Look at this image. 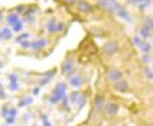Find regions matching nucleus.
I'll list each match as a JSON object with an SVG mask.
<instances>
[{
    "label": "nucleus",
    "mask_w": 153,
    "mask_h": 126,
    "mask_svg": "<svg viewBox=\"0 0 153 126\" xmlns=\"http://www.w3.org/2000/svg\"><path fill=\"white\" fill-rule=\"evenodd\" d=\"M105 51H107V54H114V52L118 51V44L115 41L108 42V44L105 45Z\"/></svg>",
    "instance_id": "f257e3e1"
},
{
    "label": "nucleus",
    "mask_w": 153,
    "mask_h": 126,
    "mask_svg": "<svg viewBox=\"0 0 153 126\" xmlns=\"http://www.w3.org/2000/svg\"><path fill=\"white\" fill-rule=\"evenodd\" d=\"M122 78V73H119V71L116 70H112L108 73V80L109 81H119Z\"/></svg>",
    "instance_id": "f03ea898"
},
{
    "label": "nucleus",
    "mask_w": 153,
    "mask_h": 126,
    "mask_svg": "<svg viewBox=\"0 0 153 126\" xmlns=\"http://www.w3.org/2000/svg\"><path fill=\"white\" fill-rule=\"evenodd\" d=\"M105 111L108 115H114V114L118 113V106L116 104H108V106L105 107Z\"/></svg>",
    "instance_id": "7ed1b4c3"
},
{
    "label": "nucleus",
    "mask_w": 153,
    "mask_h": 126,
    "mask_svg": "<svg viewBox=\"0 0 153 126\" xmlns=\"http://www.w3.org/2000/svg\"><path fill=\"white\" fill-rule=\"evenodd\" d=\"M116 88H118L120 92H124L128 89V85L126 81H116Z\"/></svg>",
    "instance_id": "20e7f679"
},
{
    "label": "nucleus",
    "mask_w": 153,
    "mask_h": 126,
    "mask_svg": "<svg viewBox=\"0 0 153 126\" xmlns=\"http://www.w3.org/2000/svg\"><path fill=\"white\" fill-rule=\"evenodd\" d=\"M71 84L74 85V86H78V85H81L82 84V78L79 77V75H76V77H74V78H71Z\"/></svg>",
    "instance_id": "39448f33"
},
{
    "label": "nucleus",
    "mask_w": 153,
    "mask_h": 126,
    "mask_svg": "<svg viewBox=\"0 0 153 126\" xmlns=\"http://www.w3.org/2000/svg\"><path fill=\"white\" fill-rule=\"evenodd\" d=\"M79 6H81L79 8L81 10H83V11H90L92 10V7H90L88 3H85V1H79Z\"/></svg>",
    "instance_id": "423d86ee"
},
{
    "label": "nucleus",
    "mask_w": 153,
    "mask_h": 126,
    "mask_svg": "<svg viewBox=\"0 0 153 126\" xmlns=\"http://www.w3.org/2000/svg\"><path fill=\"white\" fill-rule=\"evenodd\" d=\"M10 18H11V19H10V22H11V23H15V22H16V16H15V15L10 16Z\"/></svg>",
    "instance_id": "0eeeda50"
}]
</instances>
